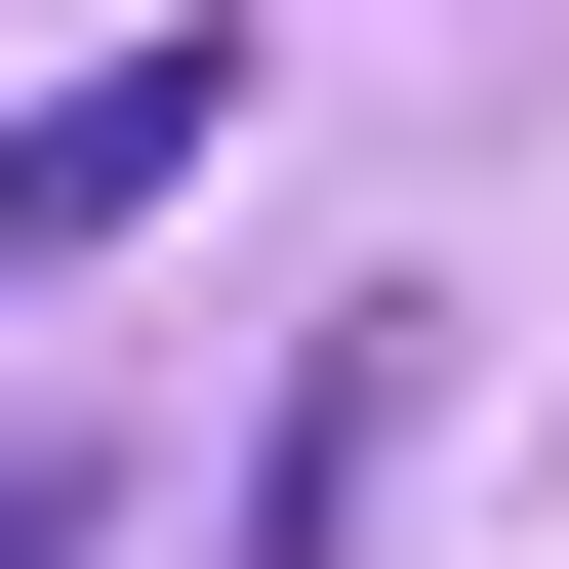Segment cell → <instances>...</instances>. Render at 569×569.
<instances>
[{
    "instance_id": "cell-1",
    "label": "cell",
    "mask_w": 569,
    "mask_h": 569,
    "mask_svg": "<svg viewBox=\"0 0 569 569\" xmlns=\"http://www.w3.org/2000/svg\"><path fill=\"white\" fill-rule=\"evenodd\" d=\"M203 122H244V41H203V0H163V41H82V82L0 122V284H82L122 203H203Z\"/></svg>"
},
{
    "instance_id": "cell-2",
    "label": "cell",
    "mask_w": 569,
    "mask_h": 569,
    "mask_svg": "<svg viewBox=\"0 0 569 569\" xmlns=\"http://www.w3.org/2000/svg\"><path fill=\"white\" fill-rule=\"evenodd\" d=\"M367 488H407V326H326L284 448H244V569H367Z\"/></svg>"
},
{
    "instance_id": "cell-3",
    "label": "cell",
    "mask_w": 569,
    "mask_h": 569,
    "mask_svg": "<svg viewBox=\"0 0 569 569\" xmlns=\"http://www.w3.org/2000/svg\"><path fill=\"white\" fill-rule=\"evenodd\" d=\"M0 569H82V488H0Z\"/></svg>"
}]
</instances>
